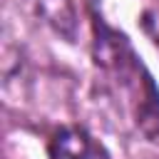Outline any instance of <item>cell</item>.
<instances>
[{
    "label": "cell",
    "instance_id": "obj_1",
    "mask_svg": "<svg viewBox=\"0 0 159 159\" xmlns=\"http://www.w3.org/2000/svg\"><path fill=\"white\" fill-rule=\"evenodd\" d=\"M50 159H109V154L82 127H65L50 142Z\"/></svg>",
    "mask_w": 159,
    "mask_h": 159
},
{
    "label": "cell",
    "instance_id": "obj_2",
    "mask_svg": "<svg viewBox=\"0 0 159 159\" xmlns=\"http://www.w3.org/2000/svg\"><path fill=\"white\" fill-rule=\"evenodd\" d=\"M35 12L40 15L42 22H47L57 35L75 40L77 32V15L72 0H30Z\"/></svg>",
    "mask_w": 159,
    "mask_h": 159
}]
</instances>
